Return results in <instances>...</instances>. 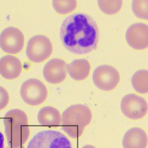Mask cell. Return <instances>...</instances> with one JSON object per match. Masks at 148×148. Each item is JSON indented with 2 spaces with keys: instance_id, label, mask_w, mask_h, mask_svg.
Instances as JSON below:
<instances>
[{
  "instance_id": "cell-20",
  "label": "cell",
  "mask_w": 148,
  "mask_h": 148,
  "mask_svg": "<svg viewBox=\"0 0 148 148\" xmlns=\"http://www.w3.org/2000/svg\"><path fill=\"white\" fill-rule=\"evenodd\" d=\"M4 138L3 134L0 132V148H3Z\"/></svg>"
},
{
  "instance_id": "cell-17",
  "label": "cell",
  "mask_w": 148,
  "mask_h": 148,
  "mask_svg": "<svg viewBox=\"0 0 148 148\" xmlns=\"http://www.w3.org/2000/svg\"><path fill=\"white\" fill-rule=\"evenodd\" d=\"M53 7L58 13L64 14L73 11L76 8L77 2L76 0H53Z\"/></svg>"
},
{
  "instance_id": "cell-21",
  "label": "cell",
  "mask_w": 148,
  "mask_h": 148,
  "mask_svg": "<svg viewBox=\"0 0 148 148\" xmlns=\"http://www.w3.org/2000/svg\"><path fill=\"white\" fill-rule=\"evenodd\" d=\"M82 148H96L94 146L90 145H87L84 146Z\"/></svg>"
},
{
  "instance_id": "cell-15",
  "label": "cell",
  "mask_w": 148,
  "mask_h": 148,
  "mask_svg": "<svg viewBox=\"0 0 148 148\" xmlns=\"http://www.w3.org/2000/svg\"><path fill=\"white\" fill-rule=\"evenodd\" d=\"M132 83L135 90L137 92L146 93L148 92V72L146 70L136 71L133 75Z\"/></svg>"
},
{
  "instance_id": "cell-7",
  "label": "cell",
  "mask_w": 148,
  "mask_h": 148,
  "mask_svg": "<svg viewBox=\"0 0 148 148\" xmlns=\"http://www.w3.org/2000/svg\"><path fill=\"white\" fill-rule=\"evenodd\" d=\"M121 107L123 114L132 119L143 118L147 113L148 110L145 100L134 94L127 95L123 98Z\"/></svg>"
},
{
  "instance_id": "cell-4",
  "label": "cell",
  "mask_w": 148,
  "mask_h": 148,
  "mask_svg": "<svg viewBox=\"0 0 148 148\" xmlns=\"http://www.w3.org/2000/svg\"><path fill=\"white\" fill-rule=\"evenodd\" d=\"M53 50L51 41L47 36L37 35L28 41L26 50L27 56L35 63L42 62L51 55Z\"/></svg>"
},
{
  "instance_id": "cell-1",
  "label": "cell",
  "mask_w": 148,
  "mask_h": 148,
  "mask_svg": "<svg viewBox=\"0 0 148 148\" xmlns=\"http://www.w3.org/2000/svg\"><path fill=\"white\" fill-rule=\"evenodd\" d=\"M60 36L63 45L68 50L75 54H84L96 49L99 31L96 22L91 16L76 13L64 20Z\"/></svg>"
},
{
  "instance_id": "cell-11",
  "label": "cell",
  "mask_w": 148,
  "mask_h": 148,
  "mask_svg": "<svg viewBox=\"0 0 148 148\" xmlns=\"http://www.w3.org/2000/svg\"><path fill=\"white\" fill-rule=\"evenodd\" d=\"M22 69L21 61L16 57L8 55L0 59V74L6 79H12L17 78Z\"/></svg>"
},
{
  "instance_id": "cell-10",
  "label": "cell",
  "mask_w": 148,
  "mask_h": 148,
  "mask_svg": "<svg viewBox=\"0 0 148 148\" xmlns=\"http://www.w3.org/2000/svg\"><path fill=\"white\" fill-rule=\"evenodd\" d=\"M67 71V64L63 60L53 58L48 61L43 70V76L48 82L60 83L66 78Z\"/></svg>"
},
{
  "instance_id": "cell-12",
  "label": "cell",
  "mask_w": 148,
  "mask_h": 148,
  "mask_svg": "<svg viewBox=\"0 0 148 148\" xmlns=\"http://www.w3.org/2000/svg\"><path fill=\"white\" fill-rule=\"evenodd\" d=\"M147 141V135L143 129L133 127L125 134L122 144L124 148H146Z\"/></svg>"
},
{
  "instance_id": "cell-6",
  "label": "cell",
  "mask_w": 148,
  "mask_h": 148,
  "mask_svg": "<svg viewBox=\"0 0 148 148\" xmlns=\"http://www.w3.org/2000/svg\"><path fill=\"white\" fill-rule=\"evenodd\" d=\"M92 79L94 84L99 89L109 91L116 86L120 80V75L117 71L112 66L102 65L94 70Z\"/></svg>"
},
{
  "instance_id": "cell-5",
  "label": "cell",
  "mask_w": 148,
  "mask_h": 148,
  "mask_svg": "<svg viewBox=\"0 0 148 148\" xmlns=\"http://www.w3.org/2000/svg\"><path fill=\"white\" fill-rule=\"evenodd\" d=\"M20 94L26 103L35 106L41 104L45 100L47 90L41 82L36 79L31 78L23 84L21 87Z\"/></svg>"
},
{
  "instance_id": "cell-16",
  "label": "cell",
  "mask_w": 148,
  "mask_h": 148,
  "mask_svg": "<svg viewBox=\"0 0 148 148\" xmlns=\"http://www.w3.org/2000/svg\"><path fill=\"white\" fill-rule=\"evenodd\" d=\"M99 8L104 13L109 15L115 14L121 9L122 0H98Z\"/></svg>"
},
{
  "instance_id": "cell-9",
  "label": "cell",
  "mask_w": 148,
  "mask_h": 148,
  "mask_svg": "<svg viewBox=\"0 0 148 148\" xmlns=\"http://www.w3.org/2000/svg\"><path fill=\"white\" fill-rule=\"evenodd\" d=\"M126 39L132 48L143 50L148 46V26L143 23H137L131 25L126 33Z\"/></svg>"
},
{
  "instance_id": "cell-13",
  "label": "cell",
  "mask_w": 148,
  "mask_h": 148,
  "mask_svg": "<svg viewBox=\"0 0 148 148\" xmlns=\"http://www.w3.org/2000/svg\"><path fill=\"white\" fill-rule=\"evenodd\" d=\"M37 118L40 125L53 127H58L62 121L59 112L54 108L50 106L42 108L38 112Z\"/></svg>"
},
{
  "instance_id": "cell-2",
  "label": "cell",
  "mask_w": 148,
  "mask_h": 148,
  "mask_svg": "<svg viewBox=\"0 0 148 148\" xmlns=\"http://www.w3.org/2000/svg\"><path fill=\"white\" fill-rule=\"evenodd\" d=\"M91 119V113L88 107L79 104L73 105L62 114V128L69 136L76 138L82 135Z\"/></svg>"
},
{
  "instance_id": "cell-19",
  "label": "cell",
  "mask_w": 148,
  "mask_h": 148,
  "mask_svg": "<svg viewBox=\"0 0 148 148\" xmlns=\"http://www.w3.org/2000/svg\"><path fill=\"white\" fill-rule=\"evenodd\" d=\"M9 96L5 88L0 86V110L3 109L8 104Z\"/></svg>"
},
{
  "instance_id": "cell-18",
  "label": "cell",
  "mask_w": 148,
  "mask_h": 148,
  "mask_svg": "<svg viewBox=\"0 0 148 148\" xmlns=\"http://www.w3.org/2000/svg\"><path fill=\"white\" fill-rule=\"evenodd\" d=\"M148 0H133L132 8L134 14L137 17L148 20Z\"/></svg>"
},
{
  "instance_id": "cell-14",
  "label": "cell",
  "mask_w": 148,
  "mask_h": 148,
  "mask_svg": "<svg viewBox=\"0 0 148 148\" xmlns=\"http://www.w3.org/2000/svg\"><path fill=\"white\" fill-rule=\"evenodd\" d=\"M88 61L85 59H75L67 65L70 76L76 80H82L88 75L90 69Z\"/></svg>"
},
{
  "instance_id": "cell-8",
  "label": "cell",
  "mask_w": 148,
  "mask_h": 148,
  "mask_svg": "<svg viewBox=\"0 0 148 148\" xmlns=\"http://www.w3.org/2000/svg\"><path fill=\"white\" fill-rule=\"evenodd\" d=\"M24 38L18 29L9 27L4 29L0 35V47L5 52L15 54L20 52L24 44Z\"/></svg>"
},
{
  "instance_id": "cell-3",
  "label": "cell",
  "mask_w": 148,
  "mask_h": 148,
  "mask_svg": "<svg viewBox=\"0 0 148 148\" xmlns=\"http://www.w3.org/2000/svg\"><path fill=\"white\" fill-rule=\"evenodd\" d=\"M27 148H72L68 138L61 132L53 130L42 131L32 138Z\"/></svg>"
}]
</instances>
